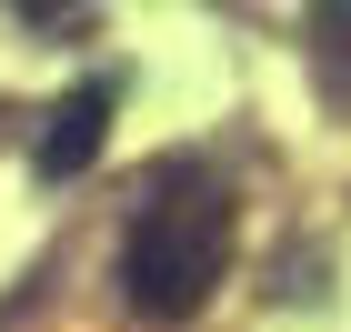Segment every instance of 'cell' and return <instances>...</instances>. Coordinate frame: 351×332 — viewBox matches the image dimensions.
<instances>
[{
    "instance_id": "obj_2",
    "label": "cell",
    "mask_w": 351,
    "mask_h": 332,
    "mask_svg": "<svg viewBox=\"0 0 351 332\" xmlns=\"http://www.w3.org/2000/svg\"><path fill=\"white\" fill-rule=\"evenodd\" d=\"M110 101H121L110 81H81L71 101L51 111V131H40V171H51V181H71V171L101 162V141H110Z\"/></svg>"
},
{
    "instance_id": "obj_1",
    "label": "cell",
    "mask_w": 351,
    "mask_h": 332,
    "mask_svg": "<svg viewBox=\"0 0 351 332\" xmlns=\"http://www.w3.org/2000/svg\"><path fill=\"white\" fill-rule=\"evenodd\" d=\"M221 262H231V201L201 192V181H181V192H161L131 221V242H121V292H131L141 322H191V312L211 302Z\"/></svg>"
},
{
    "instance_id": "obj_3",
    "label": "cell",
    "mask_w": 351,
    "mask_h": 332,
    "mask_svg": "<svg viewBox=\"0 0 351 332\" xmlns=\"http://www.w3.org/2000/svg\"><path fill=\"white\" fill-rule=\"evenodd\" d=\"M21 10H30V21H60V10H81V0H21Z\"/></svg>"
}]
</instances>
